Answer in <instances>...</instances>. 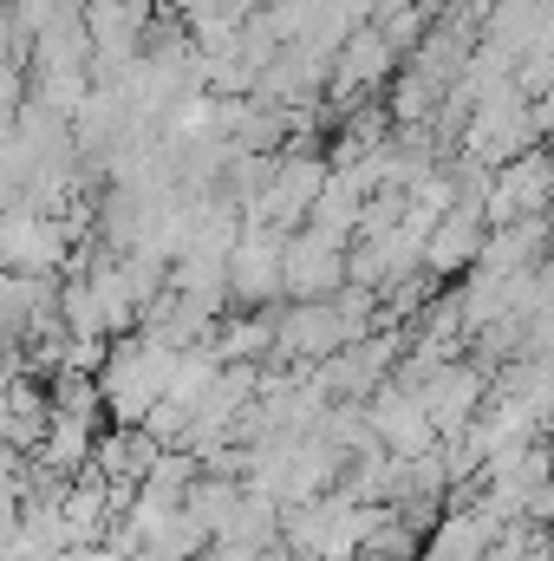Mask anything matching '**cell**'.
Instances as JSON below:
<instances>
[{"label": "cell", "instance_id": "6da1fadb", "mask_svg": "<svg viewBox=\"0 0 554 561\" xmlns=\"http://www.w3.org/2000/svg\"><path fill=\"white\" fill-rule=\"evenodd\" d=\"M170 366H176V353L157 346V340H143V333L112 340L105 373H99V392H105L112 424H143L150 419V412L163 405V392H170Z\"/></svg>", "mask_w": 554, "mask_h": 561}, {"label": "cell", "instance_id": "7a4b0ae2", "mask_svg": "<svg viewBox=\"0 0 554 561\" xmlns=\"http://www.w3.org/2000/svg\"><path fill=\"white\" fill-rule=\"evenodd\" d=\"M72 255V236L59 216L39 209H13L0 216V275H26V280H53Z\"/></svg>", "mask_w": 554, "mask_h": 561}, {"label": "cell", "instance_id": "3957f363", "mask_svg": "<svg viewBox=\"0 0 554 561\" xmlns=\"http://www.w3.org/2000/svg\"><path fill=\"white\" fill-rule=\"evenodd\" d=\"M280 262H287V236L268 222H242V242L229 255V307L262 313L280 300Z\"/></svg>", "mask_w": 554, "mask_h": 561}, {"label": "cell", "instance_id": "277c9868", "mask_svg": "<svg viewBox=\"0 0 554 561\" xmlns=\"http://www.w3.org/2000/svg\"><path fill=\"white\" fill-rule=\"evenodd\" d=\"M417 405H424V419L437 424V437H463L470 424L483 419V405H489V373L476 359H450V366H437L417 386Z\"/></svg>", "mask_w": 554, "mask_h": 561}, {"label": "cell", "instance_id": "5b68a950", "mask_svg": "<svg viewBox=\"0 0 554 561\" xmlns=\"http://www.w3.org/2000/svg\"><path fill=\"white\" fill-rule=\"evenodd\" d=\"M339 287H346V249L313 236V229H293L287 262H280V294L300 307V300H333Z\"/></svg>", "mask_w": 554, "mask_h": 561}]
</instances>
